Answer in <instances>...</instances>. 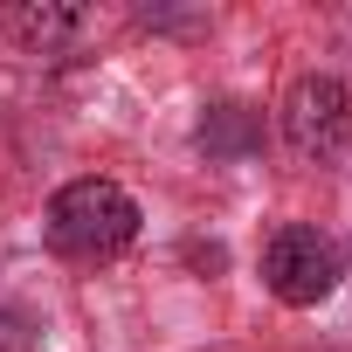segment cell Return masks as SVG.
<instances>
[{"label": "cell", "instance_id": "7a4b0ae2", "mask_svg": "<svg viewBox=\"0 0 352 352\" xmlns=\"http://www.w3.org/2000/svg\"><path fill=\"white\" fill-rule=\"evenodd\" d=\"M263 283L276 304L290 311H311L338 290V249L318 235V228H276L270 249H263Z\"/></svg>", "mask_w": 352, "mask_h": 352}, {"label": "cell", "instance_id": "277c9868", "mask_svg": "<svg viewBox=\"0 0 352 352\" xmlns=\"http://www.w3.org/2000/svg\"><path fill=\"white\" fill-rule=\"evenodd\" d=\"M76 28H83V8H69V0H14L8 8V35L35 56H56Z\"/></svg>", "mask_w": 352, "mask_h": 352}, {"label": "cell", "instance_id": "3957f363", "mask_svg": "<svg viewBox=\"0 0 352 352\" xmlns=\"http://www.w3.org/2000/svg\"><path fill=\"white\" fill-rule=\"evenodd\" d=\"M283 131L304 159L331 166L338 152H352V90L331 83V76H304L283 104Z\"/></svg>", "mask_w": 352, "mask_h": 352}, {"label": "cell", "instance_id": "5b68a950", "mask_svg": "<svg viewBox=\"0 0 352 352\" xmlns=\"http://www.w3.org/2000/svg\"><path fill=\"white\" fill-rule=\"evenodd\" d=\"M0 352H35V324H28V311H0Z\"/></svg>", "mask_w": 352, "mask_h": 352}, {"label": "cell", "instance_id": "6da1fadb", "mask_svg": "<svg viewBox=\"0 0 352 352\" xmlns=\"http://www.w3.org/2000/svg\"><path fill=\"white\" fill-rule=\"evenodd\" d=\"M138 242V201L118 180H69L49 201V249L76 263H104Z\"/></svg>", "mask_w": 352, "mask_h": 352}]
</instances>
